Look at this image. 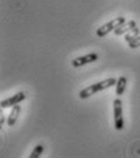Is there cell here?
Wrapping results in <instances>:
<instances>
[{
    "label": "cell",
    "instance_id": "277c9868",
    "mask_svg": "<svg viewBox=\"0 0 140 158\" xmlns=\"http://www.w3.org/2000/svg\"><path fill=\"white\" fill-rule=\"evenodd\" d=\"M113 32H115V35H117V36L127 35V32H128V33L132 32V33H134V35H139V27L137 26L135 21L132 20V21H129V22H124L123 25H121L119 27H117Z\"/></svg>",
    "mask_w": 140,
    "mask_h": 158
},
{
    "label": "cell",
    "instance_id": "52a82bcc",
    "mask_svg": "<svg viewBox=\"0 0 140 158\" xmlns=\"http://www.w3.org/2000/svg\"><path fill=\"white\" fill-rule=\"evenodd\" d=\"M20 113H21V106L20 104L14 106L12 109H11V112H10V114H9V117H7V125L9 126H14L16 124Z\"/></svg>",
    "mask_w": 140,
    "mask_h": 158
},
{
    "label": "cell",
    "instance_id": "3957f363",
    "mask_svg": "<svg viewBox=\"0 0 140 158\" xmlns=\"http://www.w3.org/2000/svg\"><path fill=\"white\" fill-rule=\"evenodd\" d=\"M123 103L119 98H116L113 101V118H115V129L117 131L122 130L124 126L123 120Z\"/></svg>",
    "mask_w": 140,
    "mask_h": 158
},
{
    "label": "cell",
    "instance_id": "30bf717a",
    "mask_svg": "<svg viewBox=\"0 0 140 158\" xmlns=\"http://www.w3.org/2000/svg\"><path fill=\"white\" fill-rule=\"evenodd\" d=\"M43 152H44V146L43 145H37L34 148H33V151L31 152V156L29 158H39L41 155H43Z\"/></svg>",
    "mask_w": 140,
    "mask_h": 158
},
{
    "label": "cell",
    "instance_id": "7a4b0ae2",
    "mask_svg": "<svg viewBox=\"0 0 140 158\" xmlns=\"http://www.w3.org/2000/svg\"><path fill=\"white\" fill-rule=\"evenodd\" d=\"M124 22H127V20H126L123 16L116 17V19L108 21L105 25H103L101 27H99L98 31H96V36H98L99 38H103V37H105L106 35H108L110 32L115 31V30H116L117 27H119L121 25H123Z\"/></svg>",
    "mask_w": 140,
    "mask_h": 158
},
{
    "label": "cell",
    "instance_id": "ba28073f",
    "mask_svg": "<svg viewBox=\"0 0 140 158\" xmlns=\"http://www.w3.org/2000/svg\"><path fill=\"white\" fill-rule=\"evenodd\" d=\"M126 87H127V77L126 76L118 77L117 82H116V94H117V97H121L124 93Z\"/></svg>",
    "mask_w": 140,
    "mask_h": 158
},
{
    "label": "cell",
    "instance_id": "6da1fadb",
    "mask_svg": "<svg viewBox=\"0 0 140 158\" xmlns=\"http://www.w3.org/2000/svg\"><path fill=\"white\" fill-rule=\"evenodd\" d=\"M116 82H117V80L115 79V77H108V79L100 81V82H96V83H94V85L82 89L79 92V98L80 99H85V98H88V97H90V96H93V94H95L98 92H101L104 89H107V88L115 86Z\"/></svg>",
    "mask_w": 140,
    "mask_h": 158
},
{
    "label": "cell",
    "instance_id": "9c48e42d",
    "mask_svg": "<svg viewBox=\"0 0 140 158\" xmlns=\"http://www.w3.org/2000/svg\"><path fill=\"white\" fill-rule=\"evenodd\" d=\"M124 40L129 44L130 48H138L140 47V36L139 35H126Z\"/></svg>",
    "mask_w": 140,
    "mask_h": 158
},
{
    "label": "cell",
    "instance_id": "8992f818",
    "mask_svg": "<svg viewBox=\"0 0 140 158\" xmlns=\"http://www.w3.org/2000/svg\"><path fill=\"white\" fill-rule=\"evenodd\" d=\"M25 98H26V94H25L23 92H18V93H16L15 96H12V97H10V98L2 101V102H1V107H2V108L14 107V106H16V104H20V102L25 101Z\"/></svg>",
    "mask_w": 140,
    "mask_h": 158
},
{
    "label": "cell",
    "instance_id": "5b68a950",
    "mask_svg": "<svg viewBox=\"0 0 140 158\" xmlns=\"http://www.w3.org/2000/svg\"><path fill=\"white\" fill-rule=\"evenodd\" d=\"M99 59V55L96 53H90V54H87V55H83V56H78V58H74L72 60V66L73 68H80V66H84L87 64H90V63H94Z\"/></svg>",
    "mask_w": 140,
    "mask_h": 158
},
{
    "label": "cell",
    "instance_id": "8fae6325",
    "mask_svg": "<svg viewBox=\"0 0 140 158\" xmlns=\"http://www.w3.org/2000/svg\"><path fill=\"white\" fill-rule=\"evenodd\" d=\"M4 121H5V118H4V117H1V120H0V124L2 125V124H4Z\"/></svg>",
    "mask_w": 140,
    "mask_h": 158
}]
</instances>
